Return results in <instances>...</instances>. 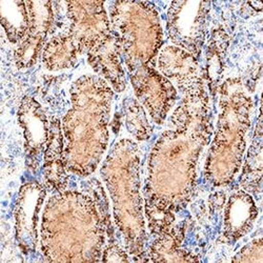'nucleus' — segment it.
Masks as SVG:
<instances>
[{
	"label": "nucleus",
	"mask_w": 263,
	"mask_h": 263,
	"mask_svg": "<svg viewBox=\"0 0 263 263\" xmlns=\"http://www.w3.org/2000/svg\"><path fill=\"white\" fill-rule=\"evenodd\" d=\"M186 223H175L171 229L155 237L146 249L145 261H199V258L183 248Z\"/></svg>",
	"instance_id": "17"
},
{
	"label": "nucleus",
	"mask_w": 263,
	"mask_h": 263,
	"mask_svg": "<svg viewBox=\"0 0 263 263\" xmlns=\"http://www.w3.org/2000/svg\"><path fill=\"white\" fill-rule=\"evenodd\" d=\"M113 236L108 206L99 182L92 194L64 190L46 202L40 226V250L48 262H99Z\"/></svg>",
	"instance_id": "2"
},
{
	"label": "nucleus",
	"mask_w": 263,
	"mask_h": 263,
	"mask_svg": "<svg viewBox=\"0 0 263 263\" xmlns=\"http://www.w3.org/2000/svg\"><path fill=\"white\" fill-rule=\"evenodd\" d=\"M86 59L95 74L105 80L114 92L122 93L125 90L126 76L115 36L100 48L86 54Z\"/></svg>",
	"instance_id": "16"
},
{
	"label": "nucleus",
	"mask_w": 263,
	"mask_h": 263,
	"mask_svg": "<svg viewBox=\"0 0 263 263\" xmlns=\"http://www.w3.org/2000/svg\"><path fill=\"white\" fill-rule=\"evenodd\" d=\"M101 178L113 205L115 226L134 261H145L146 219L141 193V152L135 140L116 141L104 158Z\"/></svg>",
	"instance_id": "4"
},
{
	"label": "nucleus",
	"mask_w": 263,
	"mask_h": 263,
	"mask_svg": "<svg viewBox=\"0 0 263 263\" xmlns=\"http://www.w3.org/2000/svg\"><path fill=\"white\" fill-rule=\"evenodd\" d=\"M156 68L175 86H177L179 92L203 76L199 67V59L187 51L173 45L165 46L160 50Z\"/></svg>",
	"instance_id": "14"
},
{
	"label": "nucleus",
	"mask_w": 263,
	"mask_h": 263,
	"mask_svg": "<svg viewBox=\"0 0 263 263\" xmlns=\"http://www.w3.org/2000/svg\"><path fill=\"white\" fill-rule=\"evenodd\" d=\"M167 127L153 145L143 187L144 214L156 237L171 229L192 201L202 152L213 136L212 109L204 76L180 92Z\"/></svg>",
	"instance_id": "1"
},
{
	"label": "nucleus",
	"mask_w": 263,
	"mask_h": 263,
	"mask_svg": "<svg viewBox=\"0 0 263 263\" xmlns=\"http://www.w3.org/2000/svg\"><path fill=\"white\" fill-rule=\"evenodd\" d=\"M218 91L219 114L204 164V178L213 187H226L235 180L243 162L254 101L238 77L226 79Z\"/></svg>",
	"instance_id": "5"
},
{
	"label": "nucleus",
	"mask_w": 263,
	"mask_h": 263,
	"mask_svg": "<svg viewBox=\"0 0 263 263\" xmlns=\"http://www.w3.org/2000/svg\"><path fill=\"white\" fill-rule=\"evenodd\" d=\"M17 118L24 134L26 165L31 173L36 174L48 143L50 121L41 104L32 96H25L21 100Z\"/></svg>",
	"instance_id": "11"
},
{
	"label": "nucleus",
	"mask_w": 263,
	"mask_h": 263,
	"mask_svg": "<svg viewBox=\"0 0 263 263\" xmlns=\"http://www.w3.org/2000/svg\"><path fill=\"white\" fill-rule=\"evenodd\" d=\"M68 33L76 42L81 54L100 48L114 38L105 4L102 2H68Z\"/></svg>",
	"instance_id": "8"
},
{
	"label": "nucleus",
	"mask_w": 263,
	"mask_h": 263,
	"mask_svg": "<svg viewBox=\"0 0 263 263\" xmlns=\"http://www.w3.org/2000/svg\"><path fill=\"white\" fill-rule=\"evenodd\" d=\"M128 79L136 96L151 119L163 124L176 104L178 94L175 85L156 67H146L128 74Z\"/></svg>",
	"instance_id": "9"
},
{
	"label": "nucleus",
	"mask_w": 263,
	"mask_h": 263,
	"mask_svg": "<svg viewBox=\"0 0 263 263\" xmlns=\"http://www.w3.org/2000/svg\"><path fill=\"white\" fill-rule=\"evenodd\" d=\"M211 3L173 2L166 12V34L173 46L199 59L204 47Z\"/></svg>",
	"instance_id": "7"
},
{
	"label": "nucleus",
	"mask_w": 263,
	"mask_h": 263,
	"mask_svg": "<svg viewBox=\"0 0 263 263\" xmlns=\"http://www.w3.org/2000/svg\"><path fill=\"white\" fill-rule=\"evenodd\" d=\"M42 161V173L47 187L54 193L67 190L69 172L65 163L61 121L57 118H53L50 122L49 139Z\"/></svg>",
	"instance_id": "15"
},
{
	"label": "nucleus",
	"mask_w": 263,
	"mask_h": 263,
	"mask_svg": "<svg viewBox=\"0 0 263 263\" xmlns=\"http://www.w3.org/2000/svg\"><path fill=\"white\" fill-rule=\"evenodd\" d=\"M258 206L254 197L242 189L233 192L226 204L222 237L228 243H235L247 236L258 218Z\"/></svg>",
	"instance_id": "13"
},
{
	"label": "nucleus",
	"mask_w": 263,
	"mask_h": 263,
	"mask_svg": "<svg viewBox=\"0 0 263 263\" xmlns=\"http://www.w3.org/2000/svg\"><path fill=\"white\" fill-rule=\"evenodd\" d=\"M132 258L124 249L121 247L114 237H109L108 241L106 242L103 252L101 261L103 262H128Z\"/></svg>",
	"instance_id": "24"
},
{
	"label": "nucleus",
	"mask_w": 263,
	"mask_h": 263,
	"mask_svg": "<svg viewBox=\"0 0 263 263\" xmlns=\"http://www.w3.org/2000/svg\"><path fill=\"white\" fill-rule=\"evenodd\" d=\"M233 262H263V241L261 237L255 238L233 257Z\"/></svg>",
	"instance_id": "23"
},
{
	"label": "nucleus",
	"mask_w": 263,
	"mask_h": 263,
	"mask_svg": "<svg viewBox=\"0 0 263 263\" xmlns=\"http://www.w3.org/2000/svg\"><path fill=\"white\" fill-rule=\"evenodd\" d=\"M81 52L68 32L52 36L43 48L41 59L46 70L58 72L72 69Z\"/></svg>",
	"instance_id": "19"
},
{
	"label": "nucleus",
	"mask_w": 263,
	"mask_h": 263,
	"mask_svg": "<svg viewBox=\"0 0 263 263\" xmlns=\"http://www.w3.org/2000/svg\"><path fill=\"white\" fill-rule=\"evenodd\" d=\"M47 197L46 186L37 181H28L20 186L14 209L15 238L20 252L34 254L39 242V215Z\"/></svg>",
	"instance_id": "10"
},
{
	"label": "nucleus",
	"mask_w": 263,
	"mask_h": 263,
	"mask_svg": "<svg viewBox=\"0 0 263 263\" xmlns=\"http://www.w3.org/2000/svg\"><path fill=\"white\" fill-rule=\"evenodd\" d=\"M125 128L136 141H147L153 134V126L143 105L133 97H126L122 102Z\"/></svg>",
	"instance_id": "22"
},
{
	"label": "nucleus",
	"mask_w": 263,
	"mask_h": 263,
	"mask_svg": "<svg viewBox=\"0 0 263 263\" xmlns=\"http://www.w3.org/2000/svg\"><path fill=\"white\" fill-rule=\"evenodd\" d=\"M261 107L259 108V115L255 126L253 141L245 155L241 174L239 177L240 187L251 194L253 197H259L262 193V121H261Z\"/></svg>",
	"instance_id": "18"
},
{
	"label": "nucleus",
	"mask_w": 263,
	"mask_h": 263,
	"mask_svg": "<svg viewBox=\"0 0 263 263\" xmlns=\"http://www.w3.org/2000/svg\"><path fill=\"white\" fill-rule=\"evenodd\" d=\"M71 106L62 118L68 172L89 177L98 168L108 146L114 91L97 75L76 79L70 89Z\"/></svg>",
	"instance_id": "3"
},
{
	"label": "nucleus",
	"mask_w": 263,
	"mask_h": 263,
	"mask_svg": "<svg viewBox=\"0 0 263 263\" xmlns=\"http://www.w3.org/2000/svg\"><path fill=\"white\" fill-rule=\"evenodd\" d=\"M229 45L228 36L222 30H215L212 33V37L209 41L206 50V67H205V79L209 81L211 89L215 92L219 87L220 82L224 54Z\"/></svg>",
	"instance_id": "21"
},
{
	"label": "nucleus",
	"mask_w": 263,
	"mask_h": 263,
	"mask_svg": "<svg viewBox=\"0 0 263 263\" xmlns=\"http://www.w3.org/2000/svg\"><path fill=\"white\" fill-rule=\"evenodd\" d=\"M0 19L8 40L13 45L23 41L30 25L27 2L9 0L0 2Z\"/></svg>",
	"instance_id": "20"
},
{
	"label": "nucleus",
	"mask_w": 263,
	"mask_h": 263,
	"mask_svg": "<svg viewBox=\"0 0 263 263\" xmlns=\"http://www.w3.org/2000/svg\"><path fill=\"white\" fill-rule=\"evenodd\" d=\"M30 25L27 35L17 46L14 61L19 70H27L38 62L54 21L51 2H27Z\"/></svg>",
	"instance_id": "12"
},
{
	"label": "nucleus",
	"mask_w": 263,
	"mask_h": 263,
	"mask_svg": "<svg viewBox=\"0 0 263 263\" xmlns=\"http://www.w3.org/2000/svg\"><path fill=\"white\" fill-rule=\"evenodd\" d=\"M109 21L127 74L156 67L163 43V30L157 8L147 2H114Z\"/></svg>",
	"instance_id": "6"
}]
</instances>
